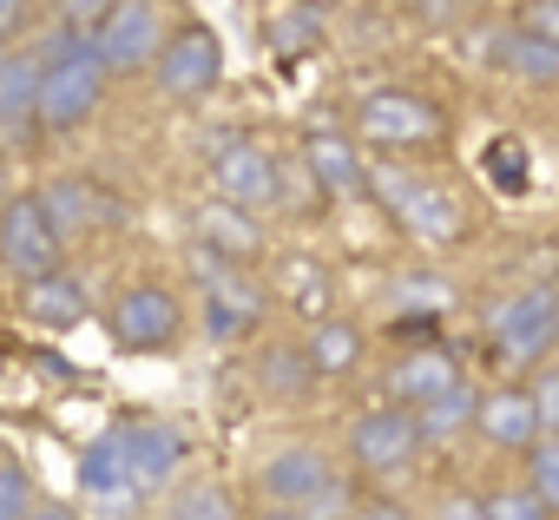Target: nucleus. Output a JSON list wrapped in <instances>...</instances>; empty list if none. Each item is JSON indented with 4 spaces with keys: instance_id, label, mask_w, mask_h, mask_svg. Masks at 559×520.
I'll return each mask as SVG.
<instances>
[{
    "instance_id": "1",
    "label": "nucleus",
    "mask_w": 559,
    "mask_h": 520,
    "mask_svg": "<svg viewBox=\"0 0 559 520\" xmlns=\"http://www.w3.org/2000/svg\"><path fill=\"white\" fill-rule=\"evenodd\" d=\"M47 54V73H40V126L47 132H73L99 113L106 99V60H99V40H53L40 47Z\"/></svg>"
},
{
    "instance_id": "2",
    "label": "nucleus",
    "mask_w": 559,
    "mask_h": 520,
    "mask_svg": "<svg viewBox=\"0 0 559 520\" xmlns=\"http://www.w3.org/2000/svg\"><path fill=\"white\" fill-rule=\"evenodd\" d=\"M191 264H198V277H204V297H198L204 336H211V343L250 336V330L263 323V284H257L250 271H237V257H224V250H211V244L191 250Z\"/></svg>"
},
{
    "instance_id": "3",
    "label": "nucleus",
    "mask_w": 559,
    "mask_h": 520,
    "mask_svg": "<svg viewBox=\"0 0 559 520\" xmlns=\"http://www.w3.org/2000/svg\"><path fill=\"white\" fill-rule=\"evenodd\" d=\"M552 343H559V291L552 284H533L487 317V350L500 369H533V363H546Z\"/></svg>"
},
{
    "instance_id": "4",
    "label": "nucleus",
    "mask_w": 559,
    "mask_h": 520,
    "mask_svg": "<svg viewBox=\"0 0 559 520\" xmlns=\"http://www.w3.org/2000/svg\"><path fill=\"white\" fill-rule=\"evenodd\" d=\"M60 257H67V237L47 211L40 191H21L8 198V211H0V264H8L21 284H40L60 271Z\"/></svg>"
},
{
    "instance_id": "5",
    "label": "nucleus",
    "mask_w": 559,
    "mask_h": 520,
    "mask_svg": "<svg viewBox=\"0 0 559 520\" xmlns=\"http://www.w3.org/2000/svg\"><path fill=\"white\" fill-rule=\"evenodd\" d=\"M369 191H376L421 244H454V237L467 231L461 204H454L441 185H421V178H408V172H395V165H376V172H369Z\"/></svg>"
},
{
    "instance_id": "6",
    "label": "nucleus",
    "mask_w": 559,
    "mask_h": 520,
    "mask_svg": "<svg viewBox=\"0 0 559 520\" xmlns=\"http://www.w3.org/2000/svg\"><path fill=\"white\" fill-rule=\"evenodd\" d=\"M356 139L362 145H382V152H408V145L441 139V113H435V99L389 86V93H369L356 106Z\"/></svg>"
},
{
    "instance_id": "7",
    "label": "nucleus",
    "mask_w": 559,
    "mask_h": 520,
    "mask_svg": "<svg viewBox=\"0 0 559 520\" xmlns=\"http://www.w3.org/2000/svg\"><path fill=\"white\" fill-rule=\"evenodd\" d=\"M106 330H112L119 350L152 356V350H171V343H178L185 310H178V297H171L165 284H132V291H119V304L106 310Z\"/></svg>"
},
{
    "instance_id": "8",
    "label": "nucleus",
    "mask_w": 559,
    "mask_h": 520,
    "mask_svg": "<svg viewBox=\"0 0 559 520\" xmlns=\"http://www.w3.org/2000/svg\"><path fill=\"white\" fill-rule=\"evenodd\" d=\"M165 0H119V14L106 21V34H99V60H106V73H145V67H158V54H165Z\"/></svg>"
},
{
    "instance_id": "9",
    "label": "nucleus",
    "mask_w": 559,
    "mask_h": 520,
    "mask_svg": "<svg viewBox=\"0 0 559 520\" xmlns=\"http://www.w3.org/2000/svg\"><path fill=\"white\" fill-rule=\"evenodd\" d=\"M158 93L165 99H204L217 80H224V47H217V34L211 27H178L171 40H165V54H158Z\"/></svg>"
},
{
    "instance_id": "10",
    "label": "nucleus",
    "mask_w": 559,
    "mask_h": 520,
    "mask_svg": "<svg viewBox=\"0 0 559 520\" xmlns=\"http://www.w3.org/2000/svg\"><path fill=\"white\" fill-rule=\"evenodd\" d=\"M415 448H421V422H415V409H402V402L369 409V415H356V428H349V454H356L362 474H395V468L415 461Z\"/></svg>"
},
{
    "instance_id": "11",
    "label": "nucleus",
    "mask_w": 559,
    "mask_h": 520,
    "mask_svg": "<svg viewBox=\"0 0 559 520\" xmlns=\"http://www.w3.org/2000/svg\"><path fill=\"white\" fill-rule=\"evenodd\" d=\"M211 185L237 211H270L276 204V158L257 139H224L217 158H211Z\"/></svg>"
},
{
    "instance_id": "12",
    "label": "nucleus",
    "mask_w": 559,
    "mask_h": 520,
    "mask_svg": "<svg viewBox=\"0 0 559 520\" xmlns=\"http://www.w3.org/2000/svg\"><path fill=\"white\" fill-rule=\"evenodd\" d=\"M257 487H263L270 507H317V500L336 487V468H330L323 448H276V454L263 461Z\"/></svg>"
},
{
    "instance_id": "13",
    "label": "nucleus",
    "mask_w": 559,
    "mask_h": 520,
    "mask_svg": "<svg viewBox=\"0 0 559 520\" xmlns=\"http://www.w3.org/2000/svg\"><path fill=\"white\" fill-rule=\"evenodd\" d=\"M474 428H480L493 448H507V454H533V448L546 441L539 409H533V389H487Z\"/></svg>"
},
{
    "instance_id": "14",
    "label": "nucleus",
    "mask_w": 559,
    "mask_h": 520,
    "mask_svg": "<svg viewBox=\"0 0 559 520\" xmlns=\"http://www.w3.org/2000/svg\"><path fill=\"white\" fill-rule=\"evenodd\" d=\"M80 487H86L93 500L132 494V422H112V428L86 448V461H80Z\"/></svg>"
},
{
    "instance_id": "15",
    "label": "nucleus",
    "mask_w": 559,
    "mask_h": 520,
    "mask_svg": "<svg viewBox=\"0 0 559 520\" xmlns=\"http://www.w3.org/2000/svg\"><path fill=\"white\" fill-rule=\"evenodd\" d=\"M454 382H461V363L441 356V350H408V356L389 369V395H395L402 409H421V402L448 395Z\"/></svg>"
},
{
    "instance_id": "16",
    "label": "nucleus",
    "mask_w": 559,
    "mask_h": 520,
    "mask_svg": "<svg viewBox=\"0 0 559 520\" xmlns=\"http://www.w3.org/2000/svg\"><path fill=\"white\" fill-rule=\"evenodd\" d=\"M304 158H310V172H317V185H323L330 198H356V191H369V165L356 158L349 139L317 132V139H304Z\"/></svg>"
},
{
    "instance_id": "17",
    "label": "nucleus",
    "mask_w": 559,
    "mask_h": 520,
    "mask_svg": "<svg viewBox=\"0 0 559 520\" xmlns=\"http://www.w3.org/2000/svg\"><path fill=\"white\" fill-rule=\"evenodd\" d=\"M185 461V441L165 428V422H132V494H152L178 474Z\"/></svg>"
},
{
    "instance_id": "18",
    "label": "nucleus",
    "mask_w": 559,
    "mask_h": 520,
    "mask_svg": "<svg viewBox=\"0 0 559 520\" xmlns=\"http://www.w3.org/2000/svg\"><path fill=\"white\" fill-rule=\"evenodd\" d=\"M40 73H47V54L40 47L8 54V67H0V126L40 119Z\"/></svg>"
},
{
    "instance_id": "19",
    "label": "nucleus",
    "mask_w": 559,
    "mask_h": 520,
    "mask_svg": "<svg viewBox=\"0 0 559 520\" xmlns=\"http://www.w3.org/2000/svg\"><path fill=\"white\" fill-rule=\"evenodd\" d=\"M40 330H53V336H67V330H80L86 323V291L67 277V271H53V277H40V284H27V304H21Z\"/></svg>"
},
{
    "instance_id": "20",
    "label": "nucleus",
    "mask_w": 559,
    "mask_h": 520,
    "mask_svg": "<svg viewBox=\"0 0 559 520\" xmlns=\"http://www.w3.org/2000/svg\"><path fill=\"white\" fill-rule=\"evenodd\" d=\"M276 291H284V304L297 310V317H330V277H323V264L317 257H284L276 264Z\"/></svg>"
},
{
    "instance_id": "21",
    "label": "nucleus",
    "mask_w": 559,
    "mask_h": 520,
    "mask_svg": "<svg viewBox=\"0 0 559 520\" xmlns=\"http://www.w3.org/2000/svg\"><path fill=\"white\" fill-rule=\"evenodd\" d=\"M40 198H47V211H53L60 237H86V231H93V224L106 217V211H99L106 198H99V191H93L86 178H53V185H47Z\"/></svg>"
},
{
    "instance_id": "22",
    "label": "nucleus",
    "mask_w": 559,
    "mask_h": 520,
    "mask_svg": "<svg viewBox=\"0 0 559 520\" xmlns=\"http://www.w3.org/2000/svg\"><path fill=\"white\" fill-rule=\"evenodd\" d=\"M304 350H310V363H317V376H349V369L362 363V336H356L349 323H336V317H323V323H310V336H304Z\"/></svg>"
},
{
    "instance_id": "23",
    "label": "nucleus",
    "mask_w": 559,
    "mask_h": 520,
    "mask_svg": "<svg viewBox=\"0 0 559 520\" xmlns=\"http://www.w3.org/2000/svg\"><path fill=\"white\" fill-rule=\"evenodd\" d=\"M474 415H480V395H474L467 382H454L448 395H435V402H421V409H415L421 441H454L461 428H474Z\"/></svg>"
},
{
    "instance_id": "24",
    "label": "nucleus",
    "mask_w": 559,
    "mask_h": 520,
    "mask_svg": "<svg viewBox=\"0 0 559 520\" xmlns=\"http://www.w3.org/2000/svg\"><path fill=\"white\" fill-rule=\"evenodd\" d=\"M198 244H211V250H224V257H257V224L250 217H237V204H217V211H198Z\"/></svg>"
},
{
    "instance_id": "25",
    "label": "nucleus",
    "mask_w": 559,
    "mask_h": 520,
    "mask_svg": "<svg viewBox=\"0 0 559 520\" xmlns=\"http://www.w3.org/2000/svg\"><path fill=\"white\" fill-rule=\"evenodd\" d=\"M500 60H507V73H520V80H533V86H559V47L552 40H533V34H507L500 40Z\"/></svg>"
},
{
    "instance_id": "26",
    "label": "nucleus",
    "mask_w": 559,
    "mask_h": 520,
    "mask_svg": "<svg viewBox=\"0 0 559 520\" xmlns=\"http://www.w3.org/2000/svg\"><path fill=\"white\" fill-rule=\"evenodd\" d=\"M317 47H323V14H317V8H304V0L270 21V54L304 60V54H317Z\"/></svg>"
},
{
    "instance_id": "27",
    "label": "nucleus",
    "mask_w": 559,
    "mask_h": 520,
    "mask_svg": "<svg viewBox=\"0 0 559 520\" xmlns=\"http://www.w3.org/2000/svg\"><path fill=\"white\" fill-rule=\"evenodd\" d=\"M112 14H119V0H53V27H60V40H99Z\"/></svg>"
},
{
    "instance_id": "28",
    "label": "nucleus",
    "mask_w": 559,
    "mask_h": 520,
    "mask_svg": "<svg viewBox=\"0 0 559 520\" xmlns=\"http://www.w3.org/2000/svg\"><path fill=\"white\" fill-rule=\"evenodd\" d=\"M310 376H317V363H310V350H304V343L270 350V356H263V389H270V395H304V389H310Z\"/></svg>"
},
{
    "instance_id": "29",
    "label": "nucleus",
    "mask_w": 559,
    "mask_h": 520,
    "mask_svg": "<svg viewBox=\"0 0 559 520\" xmlns=\"http://www.w3.org/2000/svg\"><path fill=\"white\" fill-rule=\"evenodd\" d=\"M487 178H493V191H526V145L520 139H493L487 145Z\"/></svg>"
},
{
    "instance_id": "30",
    "label": "nucleus",
    "mask_w": 559,
    "mask_h": 520,
    "mask_svg": "<svg viewBox=\"0 0 559 520\" xmlns=\"http://www.w3.org/2000/svg\"><path fill=\"white\" fill-rule=\"evenodd\" d=\"M480 507H487V520H559L533 487H493Z\"/></svg>"
},
{
    "instance_id": "31",
    "label": "nucleus",
    "mask_w": 559,
    "mask_h": 520,
    "mask_svg": "<svg viewBox=\"0 0 559 520\" xmlns=\"http://www.w3.org/2000/svg\"><path fill=\"white\" fill-rule=\"evenodd\" d=\"M40 500H34V481L14 454H0V520H27Z\"/></svg>"
},
{
    "instance_id": "32",
    "label": "nucleus",
    "mask_w": 559,
    "mask_h": 520,
    "mask_svg": "<svg viewBox=\"0 0 559 520\" xmlns=\"http://www.w3.org/2000/svg\"><path fill=\"white\" fill-rule=\"evenodd\" d=\"M526 487H533V494L559 513V435H546V441L526 454Z\"/></svg>"
},
{
    "instance_id": "33",
    "label": "nucleus",
    "mask_w": 559,
    "mask_h": 520,
    "mask_svg": "<svg viewBox=\"0 0 559 520\" xmlns=\"http://www.w3.org/2000/svg\"><path fill=\"white\" fill-rule=\"evenodd\" d=\"M171 520H230V500L217 487H191V494L171 500Z\"/></svg>"
},
{
    "instance_id": "34",
    "label": "nucleus",
    "mask_w": 559,
    "mask_h": 520,
    "mask_svg": "<svg viewBox=\"0 0 559 520\" xmlns=\"http://www.w3.org/2000/svg\"><path fill=\"white\" fill-rule=\"evenodd\" d=\"M513 27L533 34V40H552V47H559V0H526Z\"/></svg>"
},
{
    "instance_id": "35",
    "label": "nucleus",
    "mask_w": 559,
    "mask_h": 520,
    "mask_svg": "<svg viewBox=\"0 0 559 520\" xmlns=\"http://www.w3.org/2000/svg\"><path fill=\"white\" fill-rule=\"evenodd\" d=\"M533 409H539V428H546V435H559V363L533 376Z\"/></svg>"
},
{
    "instance_id": "36",
    "label": "nucleus",
    "mask_w": 559,
    "mask_h": 520,
    "mask_svg": "<svg viewBox=\"0 0 559 520\" xmlns=\"http://www.w3.org/2000/svg\"><path fill=\"white\" fill-rule=\"evenodd\" d=\"M349 520H408V507H395V500H369V507H356Z\"/></svg>"
},
{
    "instance_id": "37",
    "label": "nucleus",
    "mask_w": 559,
    "mask_h": 520,
    "mask_svg": "<svg viewBox=\"0 0 559 520\" xmlns=\"http://www.w3.org/2000/svg\"><path fill=\"white\" fill-rule=\"evenodd\" d=\"M435 520H487V507H480V500H467V494H461V500H448V507H441V513H435Z\"/></svg>"
},
{
    "instance_id": "38",
    "label": "nucleus",
    "mask_w": 559,
    "mask_h": 520,
    "mask_svg": "<svg viewBox=\"0 0 559 520\" xmlns=\"http://www.w3.org/2000/svg\"><path fill=\"white\" fill-rule=\"evenodd\" d=\"M21 21H27V0H0V40H8Z\"/></svg>"
},
{
    "instance_id": "39",
    "label": "nucleus",
    "mask_w": 559,
    "mask_h": 520,
    "mask_svg": "<svg viewBox=\"0 0 559 520\" xmlns=\"http://www.w3.org/2000/svg\"><path fill=\"white\" fill-rule=\"evenodd\" d=\"M27 520H80V513H73V507H60V500H40Z\"/></svg>"
},
{
    "instance_id": "40",
    "label": "nucleus",
    "mask_w": 559,
    "mask_h": 520,
    "mask_svg": "<svg viewBox=\"0 0 559 520\" xmlns=\"http://www.w3.org/2000/svg\"><path fill=\"white\" fill-rule=\"evenodd\" d=\"M257 520H317V513H310V507H263Z\"/></svg>"
},
{
    "instance_id": "41",
    "label": "nucleus",
    "mask_w": 559,
    "mask_h": 520,
    "mask_svg": "<svg viewBox=\"0 0 559 520\" xmlns=\"http://www.w3.org/2000/svg\"><path fill=\"white\" fill-rule=\"evenodd\" d=\"M0 211H8V158H0Z\"/></svg>"
},
{
    "instance_id": "42",
    "label": "nucleus",
    "mask_w": 559,
    "mask_h": 520,
    "mask_svg": "<svg viewBox=\"0 0 559 520\" xmlns=\"http://www.w3.org/2000/svg\"><path fill=\"white\" fill-rule=\"evenodd\" d=\"M402 8H441V0H402Z\"/></svg>"
},
{
    "instance_id": "43",
    "label": "nucleus",
    "mask_w": 559,
    "mask_h": 520,
    "mask_svg": "<svg viewBox=\"0 0 559 520\" xmlns=\"http://www.w3.org/2000/svg\"><path fill=\"white\" fill-rule=\"evenodd\" d=\"M0 67H8V54H0Z\"/></svg>"
}]
</instances>
